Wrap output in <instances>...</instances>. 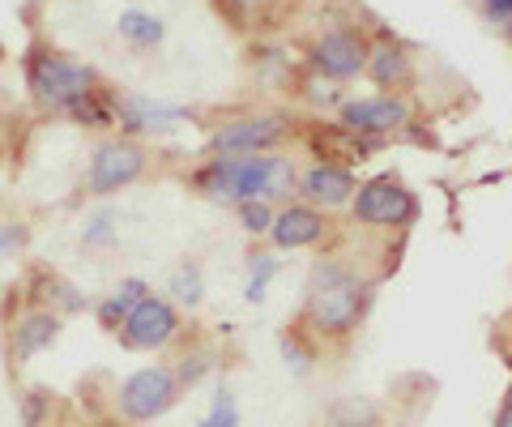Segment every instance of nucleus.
<instances>
[{
    "instance_id": "obj_5",
    "label": "nucleus",
    "mask_w": 512,
    "mask_h": 427,
    "mask_svg": "<svg viewBox=\"0 0 512 427\" xmlns=\"http://www.w3.org/2000/svg\"><path fill=\"white\" fill-rule=\"evenodd\" d=\"M350 210H355V223L363 227H410L414 214H419V201L397 176H376L359 184Z\"/></svg>"
},
{
    "instance_id": "obj_12",
    "label": "nucleus",
    "mask_w": 512,
    "mask_h": 427,
    "mask_svg": "<svg viewBox=\"0 0 512 427\" xmlns=\"http://www.w3.org/2000/svg\"><path fill=\"white\" fill-rule=\"evenodd\" d=\"M325 235V214L316 205H286L282 214H274V227H269V240L278 248H308Z\"/></svg>"
},
{
    "instance_id": "obj_27",
    "label": "nucleus",
    "mask_w": 512,
    "mask_h": 427,
    "mask_svg": "<svg viewBox=\"0 0 512 427\" xmlns=\"http://www.w3.org/2000/svg\"><path fill=\"white\" fill-rule=\"evenodd\" d=\"M278 351H282V363H286L291 372H299V376H303V372L312 368V355L303 351L295 334H282V338H278Z\"/></svg>"
},
{
    "instance_id": "obj_21",
    "label": "nucleus",
    "mask_w": 512,
    "mask_h": 427,
    "mask_svg": "<svg viewBox=\"0 0 512 427\" xmlns=\"http://www.w3.org/2000/svg\"><path fill=\"white\" fill-rule=\"evenodd\" d=\"M43 304H47V312H56V308H64V312H82L86 308V295L77 291V287H69V282H60V278H43Z\"/></svg>"
},
{
    "instance_id": "obj_3",
    "label": "nucleus",
    "mask_w": 512,
    "mask_h": 427,
    "mask_svg": "<svg viewBox=\"0 0 512 427\" xmlns=\"http://www.w3.org/2000/svg\"><path fill=\"white\" fill-rule=\"evenodd\" d=\"M26 86L43 107H60L69 112L77 99L99 90V77L86 60H73L56 52V47H30L26 52Z\"/></svg>"
},
{
    "instance_id": "obj_29",
    "label": "nucleus",
    "mask_w": 512,
    "mask_h": 427,
    "mask_svg": "<svg viewBox=\"0 0 512 427\" xmlns=\"http://www.w3.org/2000/svg\"><path fill=\"white\" fill-rule=\"evenodd\" d=\"M128 312H133V308H128V304H124V299H116V295H107V299H103V304H99V325H103V329H120V325L128 321Z\"/></svg>"
},
{
    "instance_id": "obj_16",
    "label": "nucleus",
    "mask_w": 512,
    "mask_h": 427,
    "mask_svg": "<svg viewBox=\"0 0 512 427\" xmlns=\"http://www.w3.org/2000/svg\"><path fill=\"white\" fill-rule=\"evenodd\" d=\"M116 30H120V39L133 43V47H154L167 35L163 18H158V13H146V9H124L116 18Z\"/></svg>"
},
{
    "instance_id": "obj_19",
    "label": "nucleus",
    "mask_w": 512,
    "mask_h": 427,
    "mask_svg": "<svg viewBox=\"0 0 512 427\" xmlns=\"http://www.w3.org/2000/svg\"><path fill=\"white\" fill-rule=\"evenodd\" d=\"M278 270H282V265H278L274 252H256L252 270H248V282H244V299H248V304H261V299L269 295V282L278 278Z\"/></svg>"
},
{
    "instance_id": "obj_31",
    "label": "nucleus",
    "mask_w": 512,
    "mask_h": 427,
    "mask_svg": "<svg viewBox=\"0 0 512 427\" xmlns=\"http://www.w3.org/2000/svg\"><path fill=\"white\" fill-rule=\"evenodd\" d=\"M111 295H116V299H124V304H128V308H137V304H141V299H146V295H150V287H146V278H124V282H120V287H116V291H111Z\"/></svg>"
},
{
    "instance_id": "obj_32",
    "label": "nucleus",
    "mask_w": 512,
    "mask_h": 427,
    "mask_svg": "<svg viewBox=\"0 0 512 427\" xmlns=\"http://www.w3.org/2000/svg\"><path fill=\"white\" fill-rule=\"evenodd\" d=\"M256 5H261V0H218V9L227 13L231 22H248L256 13Z\"/></svg>"
},
{
    "instance_id": "obj_22",
    "label": "nucleus",
    "mask_w": 512,
    "mask_h": 427,
    "mask_svg": "<svg viewBox=\"0 0 512 427\" xmlns=\"http://www.w3.org/2000/svg\"><path fill=\"white\" fill-rule=\"evenodd\" d=\"M201 427H239V402H235L231 389L214 393V402H210V410H205Z\"/></svg>"
},
{
    "instance_id": "obj_28",
    "label": "nucleus",
    "mask_w": 512,
    "mask_h": 427,
    "mask_svg": "<svg viewBox=\"0 0 512 427\" xmlns=\"http://www.w3.org/2000/svg\"><path fill=\"white\" fill-rule=\"evenodd\" d=\"M22 244H26V227L22 223H0V261L18 257Z\"/></svg>"
},
{
    "instance_id": "obj_30",
    "label": "nucleus",
    "mask_w": 512,
    "mask_h": 427,
    "mask_svg": "<svg viewBox=\"0 0 512 427\" xmlns=\"http://www.w3.org/2000/svg\"><path fill=\"white\" fill-rule=\"evenodd\" d=\"M210 368H214V359H210V355H188V359L180 363V372H175V376H180L184 385H197V381H201V376L210 372Z\"/></svg>"
},
{
    "instance_id": "obj_17",
    "label": "nucleus",
    "mask_w": 512,
    "mask_h": 427,
    "mask_svg": "<svg viewBox=\"0 0 512 427\" xmlns=\"http://www.w3.org/2000/svg\"><path fill=\"white\" fill-rule=\"evenodd\" d=\"M329 427H384L380 406L372 398H338L329 406Z\"/></svg>"
},
{
    "instance_id": "obj_2",
    "label": "nucleus",
    "mask_w": 512,
    "mask_h": 427,
    "mask_svg": "<svg viewBox=\"0 0 512 427\" xmlns=\"http://www.w3.org/2000/svg\"><path fill=\"white\" fill-rule=\"evenodd\" d=\"M367 282L359 274H350L338 261H316L303 287V312L316 334L325 338H346L350 329H359L363 312H367Z\"/></svg>"
},
{
    "instance_id": "obj_9",
    "label": "nucleus",
    "mask_w": 512,
    "mask_h": 427,
    "mask_svg": "<svg viewBox=\"0 0 512 427\" xmlns=\"http://www.w3.org/2000/svg\"><path fill=\"white\" fill-rule=\"evenodd\" d=\"M175 334H180V312L163 295H146L120 325V338L133 351H163Z\"/></svg>"
},
{
    "instance_id": "obj_15",
    "label": "nucleus",
    "mask_w": 512,
    "mask_h": 427,
    "mask_svg": "<svg viewBox=\"0 0 512 427\" xmlns=\"http://www.w3.org/2000/svg\"><path fill=\"white\" fill-rule=\"evenodd\" d=\"M367 77H372L376 86L384 90H402L414 82V65H410V52L402 43H380L372 47V56H367Z\"/></svg>"
},
{
    "instance_id": "obj_34",
    "label": "nucleus",
    "mask_w": 512,
    "mask_h": 427,
    "mask_svg": "<svg viewBox=\"0 0 512 427\" xmlns=\"http://www.w3.org/2000/svg\"><path fill=\"white\" fill-rule=\"evenodd\" d=\"M0 56H5V43H0Z\"/></svg>"
},
{
    "instance_id": "obj_33",
    "label": "nucleus",
    "mask_w": 512,
    "mask_h": 427,
    "mask_svg": "<svg viewBox=\"0 0 512 427\" xmlns=\"http://www.w3.org/2000/svg\"><path fill=\"white\" fill-rule=\"evenodd\" d=\"M491 427H512V389L504 393V402H500V410H495V423Z\"/></svg>"
},
{
    "instance_id": "obj_7",
    "label": "nucleus",
    "mask_w": 512,
    "mask_h": 427,
    "mask_svg": "<svg viewBox=\"0 0 512 427\" xmlns=\"http://www.w3.org/2000/svg\"><path fill=\"white\" fill-rule=\"evenodd\" d=\"M141 171H146V150L128 137H116V141H103L99 150L90 158V193H120V188L137 184Z\"/></svg>"
},
{
    "instance_id": "obj_6",
    "label": "nucleus",
    "mask_w": 512,
    "mask_h": 427,
    "mask_svg": "<svg viewBox=\"0 0 512 427\" xmlns=\"http://www.w3.org/2000/svg\"><path fill=\"white\" fill-rule=\"evenodd\" d=\"M286 133H291L286 116H239V120H227L222 129H214L210 150H214V158L269 154L274 146H282Z\"/></svg>"
},
{
    "instance_id": "obj_18",
    "label": "nucleus",
    "mask_w": 512,
    "mask_h": 427,
    "mask_svg": "<svg viewBox=\"0 0 512 427\" xmlns=\"http://www.w3.org/2000/svg\"><path fill=\"white\" fill-rule=\"evenodd\" d=\"M171 299H175V304H184V308H197L201 299H205V274H201L197 261L175 265V274H171Z\"/></svg>"
},
{
    "instance_id": "obj_11",
    "label": "nucleus",
    "mask_w": 512,
    "mask_h": 427,
    "mask_svg": "<svg viewBox=\"0 0 512 427\" xmlns=\"http://www.w3.org/2000/svg\"><path fill=\"white\" fill-rule=\"evenodd\" d=\"M299 193L308 197L312 205H346V201H355L359 180H355V171H350V167L316 163L308 176L299 180Z\"/></svg>"
},
{
    "instance_id": "obj_14",
    "label": "nucleus",
    "mask_w": 512,
    "mask_h": 427,
    "mask_svg": "<svg viewBox=\"0 0 512 427\" xmlns=\"http://www.w3.org/2000/svg\"><path fill=\"white\" fill-rule=\"evenodd\" d=\"M60 312H47V308H35L26 312L18 329H13V355H18V363L35 359L39 351H52L56 338H60Z\"/></svg>"
},
{
    "instance_id": "obj_8",
    "label": "nucleus",
    "mask_w": 512,
    "mask_h": 427,
    "mask_svg": "<svg viewBox=\"0 0 512 427\" xmlns=\"http://www.w3.org/2000/svg\"><path fill=\"white\" fill-rule=\"evenodd\" d=\"M367 56H372V43L363 39V30L355 26H338V30H325L316 43H312V65L320 77H359L367 69Z\"/></svg>"
},
{
    "instance_id": "obj_20",
    "label": "nucleus",
    "mask_w": 512,
    "mask_h": 427,
    "mask_svg": "<svg viewBox=\"0 0 512 427\" xmlns=\"http://www.w3.org/2000/svg\"><path fill=\"white\" fill-rule=\"evenodd\" d=\"M69 116H73L77 124H86V129H107V124H116V112H111L107 99H99V90L86 94V99H77V103L69 107Z\"/></svg>"
},
{
    "instance_id": "obj_23",
    "label": "nucleus",
    "mask_w": 512,
    "mask_h": 427,
    "mask_svg": "<svg viewBox=\"0 0 512 427\" xmlns=\"http://www.w3.org/2000/svg\"><path fill=\"white\" fill-rule=\"evenodd\" d=\"M235 214H239V227L252 231V235H269V227H274L269 201H244V205H235Z\"/></svg>"
},
{
    "instance_id": "obj_13",
    "label": "nucleus",
    "mask_w": 512,
    "mask_h": 427,
    "mask_svg": "<svg viewBox=\"0 0 512 427\" xmlns=\"http://www.w3.org/2000/svg\"><path fill=\"white\" fill-rule=\"evenodd\" d=\"M116 120H120L124 133H171L188 120V112L167 107V103H150V99H124Z\"/></svg>"
},
{
    "instance_id": "obj_4",
    "label": "nucleus",
    "mask_w": 512,
    "mask_h": 427,
    "mask_svg": "<svg viewBox=\"0 0 512 427\" xmlns=\"http://www.w3.org/2000/svg\"><path fill=\"white\" fill-rule=\"evenodd\" d=\"M175 398H180V376H175V368L154 363V368H141L120 385L116 410L128 423H150L158 415H167Z\"/></svg>"
},
{
    "instance_id": "obj_26",
    "label": "nucleus",
    "mask_w": 512,
    "mask_h": 427,
    "mask_svg": "<svg viewBox=\"0 0 512 427\" xmlns=\"http://www.w3.org/2000/svg\"><path fill=\"white\" fill-rule=\"evenodd\" d=\"M82 240H86V244H111V240H116V214H111V210H99V214H94L90 223H86Z\"/></svg>"
},
{
    "instance_id": "obj_1",
    "label": "nucleus",
    "mask_w": 512,
    "mask_h": 427,
    "mask_svg": "<svg viewBox=\"0 0 512 427\" xmlns=\"http://www.w3.org/2000/svg\"><path fill=\"white\" fill-rule=\"evenodd\" d=\"M295 163L286 154H235L214 158L210 167L197 171V188L214 201L244 205V201H282L295 193Z\"/></svg>"
},
{
    "instance_id": "obj_24",
    "label": "nucleus",
    "mask_w": 512,
    "mask_h": 427,
    "mask_svg": "<svg viewBox=\"0 0 512 427\" xmlns=\"http://www.w3.org/2000/svg\"><path fill=\"white\" fill-rule=\"evenodd\" d=\"M52 419V393L47 389H26L22 393V427H43Z\"/></svg>"
},
{
    "instance_id": "obj_25",
    "label": "nucleus",
    "mask_w": 512,
    "mask_h": 427,
    "mask_svg": "<svg viewBox=\"0 0 512 427\" xmlns=\"http://www.w3.org/2000/svg\"><path fill=\"white\" fill-rule=\"evenodd\" d=\"M478 9V18H483L491 30H500V35L512 39V0H470Z\"/></svg>"
},
{
    "instance_id": "obj_10",
    "label": "nucleus",
    "mask_w": 512,
    "mask_h": 427,
    "mask_svg": "<svg viewBox=\"0 0 512 427\" xmlns=\"http://www.w3.org/2000/svg\"><path fill=\"white\" fill-rule=\"evenodd\" d=\"M410 124V107L406 99H397V94H376V99H350L342 103V129L359 133V137H389L397 129H406Z\"/></svg>"
}]
</instances>
